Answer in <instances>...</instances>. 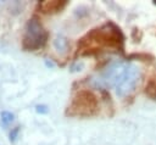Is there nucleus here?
Segmentation results:
<instances>
[{
	"label": "nucleus",
	"mask_w": 156,
	"mask_h": 145,
	"mask_svg": "<svg viewBox=\"0 0 156 145\" xmlns=\"http://www.w3.org/2000/svg\"><path fill=\"white\" fill-rule=\"evenodd\" d=\"M123 34L118 27L108 22L101 26L100 28L93 29L78 43V50L83 54H90L98 51L99 49L110 48L117 49L122 48Z\"/></svg>",
	"instance_id": "obj_1"
},
{
	"label": "nucleus",
	"mask_w": 156,
	"mask_h": 145,
	"mask_svg": "<svg viewBox=\"0 0 156 145\" xmlns=\"http://www.w3.org/2000/svg\"><path fill=\"white\" fill-rule=\"evenodd\" d=\"M129 63L123 61H115L110 63L106 68H104L98 76L93 77L90 84L95 88H116L123 77Z\"/></svg>",
	"instance_id": "obj_2"
},
{
	"label": "nucleus",
	"mask_w": 156,
	"mask_h": 145,
	"mask_svg": "<svg viewBox=\"0 0 156 145\" xmlns=\"http://www.w3.org/2000/svg\"><path fill=\"white\" fill-rule=\"evenodd\" d=\"M48 40V32L41 26L37 17L28 19L24 29V35L22 40V48L27 51H34L44 46Z\"/></svg>",
	"instance_id": "obj_3"
},
{
	"label": "nucleus",
	"mask_w": 156,
	"mask_h": 145,
	"mask_svg": "<svg viewBox=\"0 0 156 145\" xmlns=\"http://www.w3.org/2000/svg\"><path fill=\"white\" fill-rule=\"evenodd\" d=\"M98 108V99L90 90H79L68 107L71 116H90Z\"/></svg>",
	"instance_id": "obj_4"
},
{
	"label": "nucleus",
	"mask_w": 156,
	"mask_h": 145,
	"mask_svg": "<svg viewBox=\"0 0 156 145\" xmlns=\"http://www.w3.org/2000/svg\"><path fill=\"white\" fill-rule=\"evenodd\" d=\"M141 73H140V68L133 63H129L123 77L121 78L119 83L116 85L115 88V93L117 96L119 97H124L127 95H129L135 87L138 85L139 80H140Z\"/></svg>",
	"instance_id": "obj_5"
},
{
	"label": "nucleus",
	"mask_w": 156,
	"mask_h": 145,
	"mask_svg": "<svg viewBox=\"0 0 156 145\" xmlns=\"http://www.w3.org/2000/svg\"><path fill=\"white\" fill-rule=\"evenodd\" d=\"M67 5V1H61V0H44L40 1L38 7L41 12L44 13H55L61 11L65 6Z\"/></svg>",
	"instance_id": "obj_6"
},
{
	"label": "nucleus",
	"mask_w": 156,
	"mask_h": 145,
	"mask_svg": "<svg viewBox=\"0 0 156 145\" xmlns=\"http://www.w3.org/2000/svg\"><path fill=\"white\" fill-rule=\"evenodd\" d=\"M54 48L58 52H65L68 49V40L65 37H62V35H57L54 39Z\"/></svg>",
	"instance_id": "obj_7"
},
{
	"label": "nucleus",
	"mask_w": 156,
	"mask_h": 145,
	"mask_svg": "<svg viewBox=\"0 0 156 145\" xmlns=\"http://www.w3.org/2000/svg\"><path fill=\"white\" fill-rule=\"evenodd\" d=\"M15 119V116L13 113L9 112V111H2L0 113V126L2 128H7Z\"/></svg>",
	"instance_id": "obj_8"
},
{
	"label": "nucleus",
	"mask_w": 156,
	"mask_h": 145,
	"mask_svg": "<svg viewBox=\"0 0 156 145\" xmlns=\"http://www.w3.org/2000/svg\"><path fill=\"white\" fill-rule=\"evenodd\" d=\"M145 93L150 99H156V80H150L146 84Z\"/></svg>",
	"instance_id": "obj_9"
},
{
	"label": "nucleus",
	"mask_w": 156,
	"mask_h": 145,
	"mask_svg": "<svg viewBox=\"0 0 156 145\" xmlns=\"http://www.w3.org/2000/svg\"><path fill=\"white\" fill-rule=\"evenodd\" d=\"M18 133H20V127H15L13 129H11L10 134H9V139L11 143H15L17 136H18Z\"/></svg>",
	"instance_id": "obj_10"
},
{
	"label": "nucleus",
	"mask_w": 156,
	"mask_h": 145,
	"mask_svg": "<svg viewBox=\"0 0 156 145\" xmlns=\"http://www.w3.org/2000/svg\"><path fill=\"white\" fill-rule=\"evenodd\" d=\"M35 111L38 113H48L49 112V108L46 105H37L35 106Z\"/></svg>",
	"instance_id": "obj_11"
},
{
	"label": "nucleus",
	"mask_w": 156,
	"mask_h": 145,
	"mask_svg": "<svg viewBox=\"0 0 156 145\" xmlns=\"http://www.w3.org/2000/svg\"><path fill=\"white\" fill-rule=\"evenodd\" d=\"M83 67H84V65L80 62H77V63H74L72 67H71V72H78V71H82L83 69Z\"/></svg>",
	"instance_id": "obj_12"
},
{
	"label": "nucleus",
	"mask_w": 156,
	"mask_h": 145,
	"mask_svg": "<svg viewBox=\"0 0 156 145\" xmlns=\"http://www.w3.org/2000/svg\"><path fill=\"white\" fill-rule=\"evenodd\" d=\"M155 4H156V2H155Z\"/></svg>",
	"instance_id": "obj_13"
}]
</instances>
